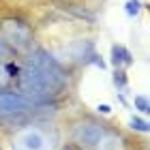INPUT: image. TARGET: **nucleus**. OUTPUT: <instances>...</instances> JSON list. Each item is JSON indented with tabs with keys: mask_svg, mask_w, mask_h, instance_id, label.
Returning <instances> with one entry per match:
<instances>
[{
	"mask_svg": "<svg viewBox=\"0 0 150 150\" xmlns=\"http://www.w3.org/2000/svg\"><path fill=\"white\" fill-rule=\"evenodd\" d=\"M9 73H6V69H4V64L0 62V88H4L6 84H9Z\"/></svg>",
	"mask_w": 150,
	"mask_h": 150,
	"instance_id": "obj_13",
	"label": "nucleus"
},
{
	"mask_svg": "<svg viewBox=\"0 0 150 150\" xmlns=\"http://www.w3.org/2000/svg\"><path fill=\"white\" fill-rule=\"evenodd\" d=\"M125 11H127L129 17H135V15L142 11V2H139V0H129L127 6H125Z\"/></svg>",
	"mask_w": 150,
	"mask_h": 150,
	"instance_id": "obj_11",
	"label": "nucleus"
},
{
	"mask_svg": "<svg viewBox=\"0 0 150 150\" xmlns=\"http://www.w3.org/2000/svg\"><path fill=\"white\" fill-rule=\"evenodd\" d=\"M110 129H112L110 125H105V122H101V120L84 118V120L75 122V127H73V133H71L73 144L79 150H94Z\"/></svg>",
	"mask_w": 150,
	"mask_h": 150,
	"instance_id": "obj_4",
	"label": "nucleus"
},
{
	"mask_svg": "<svg viewBox=\"0 0 150 150\" xmlns=\"http://www.w3.org/2000/svg\"><path fill=\"white\" fill-rule=\"evenodd\" d=\"M60 135L50 125H26L11 137V150H56Z\"/></svg>",
	"mask_w": 150,
	"mask_h": 150,
	"instance_id": "obj_2",
	"label": "nucleus"
},
{
	"mask_svg": "<svg viewBox=\"0 0 150 150\" xmlns=\"http://www.w3.org/2000/svg\"><path fill=\"white\" fill-rule=\"evenodd\" d=\"M112 62L114 67H131L133 64V56L125 45H112Z\"/></svg>",
	"mask_w": 150,
	"mask_h": 150,
	"instance_id": "obj_7",
	"label": "nucleus"
},
{
	"mask_svg": "<svg viewBox=\"0 0 150 150\" xmlns=\"http://www.w3.org/2000/svg\"><path fill=\"white\" fill-rule=\"evenodd\" d=\"M133 105H135V110H139L142 114H148V112H150L148 97H144V94H137V97L133 99Z\"/></svg>",
	"mask_w": 150,
	"mask_h": 150,
	"instance_id": "obj_8",
	"label": "nucleus"
},
{
	"mask_svg": "<svg viewBox=\"0 0 150 150\" xmlns=\"http://www.w3.org/2000/svg\"><path fill=\"white\" fill-rule=\"evenodd\" d=\"M35 107H39V103H32L24 94L0 88V118H15V116L28 114Z\"/></svg>",
	"mask_w": 150,
	"mask_h": 150,
	"instance_id": "obj_5",
	"label": "nucleus"
},
{
	"mask_svg": "<svg viewBox=\"0 0 150 150\" xmlns=\"http://www.w3.org/2000/svg\"><path fill=\"white\" fill-rule=\"evenodd\" d=\"M97 110H99V114H110V112H112V107H110V105H99Z\"/></svg>",
	"mask_w": 150,
	"mask_h": 150,
	"instance_id": "obj_14",
	"label": "nucleus"
},
{
	"mask_svg": "<svg viewBox=\"0 0 150 150\" xmlns=\"http://www.w3.org/2000/svg\"><path fill=\"white\" fill-rule=\"evenodd\" d=\"M15 79L19 86V94L39 105H45L60 97L69 86V75L64 67L41 47L30 54L24 67H19Z\"/></svg>",
	"mask_w": 150,
	"mask_h": 150,
	"instance_id": "obj_1",
	"label": "nucleus"
},
{
	"mask_svg": "<svg viewBox=\"0 0 150 150\" xmlns=\"http://www.w3.org/2000/svg\"><path fill=\"white\" fill-rule=\"evenodd\" d=\"M62 150H75V146H64Z\"/></svg>",
	"mask_w": 150,
	"mask_h": 150,
	"instance_id": "obj_15",
	"label": "nucleus"
},
{
	"mask_svg": "<svg viewBox=\"0 0 150 150\" xmlns=\"http://www.w3.org/2000/svg\"><path fill=\"white\" fill-rule=\"evenodd\" d=\"M129 127L133 129V131H139V133H148V122L146 120H142V118H133L129 120Z\"/></svg>",
	"mask_w": 150,
	"mask_h": 150,
	"instance_id": "obj_9",
	"label": "nucleus"
},
{
	"mask_svg": "<svg viewBox=\"0 0 150 150\" xmlns=\"http://www.w3.org/2000/svg\"><path fill=\"white\" fill-rule=\"evenodd\" d=\"M114 84H116L118 90H127V73L122 71V69H118V71L114 73Z\"/></svg>",
	"mask_w": 150,
	"mask_h": 150,
	"instance_id": "obj_10",
	"label": "nucleus"
},
{
	"mask_svg": "<svg viewBox=\"0 0 150 150\" xmlns=\"http://www.w3.org/2000/svg\"><path fill=\"white\" fill-rule=\"evenodd\" d=\"M94 150H127V142H125V137H122L118 131L110 129Z\"/></svg>",
	"mask_w": 150,
	"mask_h": 150,
	"instance_id": "obj_6",
	"label": "nucleus"
},
{
	"mask_svg": "<svg viewBox=\"0 0 150 150\" xmlns=\"http://www.w3.org/2000/svg\"><path fill=\"white\" fill-rule=\"evenodd\" d=\"M32 39H35V32H32L30 24L24 22V19L6 17L0 22V41L6 43L13 52H19V54L30 52Z\"/></svg>",
	"mask_w": 150,
	"mask_h": 150,
	"instance_id": "obj_3",
	"label": "nucleus"
},
{
	"mask_svg": "<svg viewBox=\"0 0 150 150\" xmlns=\"http://www.w3.org/2000/svg\"><path fill=\"white\" fill-rule=\"evenodd\" d=\"M13 54H15V52H13L6 43H2V41H0V60H2V64H4V62H11Z\"/></svg>",
	"mask_w": 150,
	"mask_h": 150,
	"instance_id": "obj_12",
	"label": "nucleus"
}]
</instances>
